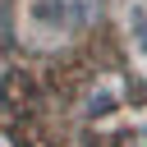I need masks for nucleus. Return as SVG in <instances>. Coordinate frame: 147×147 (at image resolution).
Wrapping results in <instances>:
<instances>
[{
    "instance_id": "f257e3e1",
    "label": "nucleus",
    "mask_w": 147,
    "mask_h": 147,
    "mask_svg": "<svg viewBox=\"0 0 147 147\" xmlns=\"http://www.w3.org/2000/svg\"><path fill=\"white\" fill-rule=\"evenodd\" d=\"M32 18H41V23H55V28H60L69 14H64V0H37V5H32Z\"/></svg>"
},
{
    "instance_id": "f03ea898",
    "label": "nucleus",
    "mask_w": 147,
    "mask_h": 147,
    "mask_svg": "<svg viewBox=\"0 0 147 147\" xmlns=\"http://www.w3.org/2000/svg\"><path fill=\"white\" fill-rule=\"evenodd\" d=\"M110 110H115V96H110V92H96V96L87 101V115H92V119H101V115H110Z\"/></svg>"
},
{
    "instance_id": "7ed1b4c3",
    "label": "nucleus",
    "mask_w": 147,
    "mask_h": 147,
    "mask_svg": "<svg viewBox=\"0 0 147 147\" xmlns=\"http://www.w3.org/2000/svg\"><path fill=\"white\" fill-rule=\"evenodd\" d=\"M133 32H138V46H142V55H147V18H142V14L133 18Z\"/></svg>"
}]
</instances>
